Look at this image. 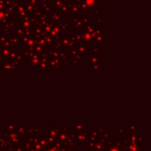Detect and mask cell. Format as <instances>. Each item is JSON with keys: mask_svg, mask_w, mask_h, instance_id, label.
Returning a JSON list of instances; mask_svg holds the SVG:
<instances>
[{"mask_svg": "<svg viewBox=\"0 0 151 151\" xmlns=\"http://www.w3.org/2000/svg\"><path fill=\"white\" fill-rule=\"evenodd\" d=\"M85 1L88 5H93L94 4H95V0H85Z\"/></svg>", "mask_w": 151, "mask_h": 151, "instance_id": "cell-1", "label": "cell"}, {"mask_svg": "<svg viewBox=\"0 0 151 151\" xmlns=\"http://www.w3.org/2000/svg\"><path fill=\"white\" fill-rule=\"evenodd\" d=\"M4 67H13V66L9 65V64H5V65H4Z\"/></svg>", "mask_w": 151, "mask_h": 151, "instance_id": "cell-2", "label": "cell"}]
</instances>
